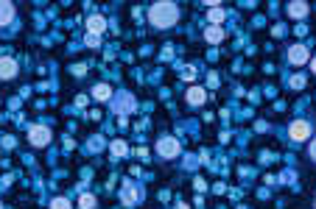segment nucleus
<instances>
[{
	"label": "nucleus",
	"instance_id": "23",
	"mask_svg": "<svg viewBox=\"0 0 316 209\" xmlns=\"http://www.w3.org/2000/svg\"><path fill=\"white\" fill-rule=\"evenodd\" d=\"M0 209H3V203H0Z\"/></svg>",
	"mask_w": 316,
	"mask_h": 209
},
{
	"label": "nucleus",
	"instance_id": "18",
	"mask_svg": "<svg viewBox=\"0 0 316 209\" xmlns=\"http://www.w3.org/2000/svg\"><path fill=\"white\" fill-rule=\"evenodd\" d=\"M210 23H213V25L224 23V12H221V9H213V12H210Z\"/></svg>",
	"mask_w": 316,
	"mask_h": 209
},
{
	"label": "nucleus",
	"instance_id": "6",
	"mask_svg": "<svg viewBox=\"0 0 316 209\" xmlns=\"http://www.w3.org/2000/svg\"><path fill=\"white\" fill-rule=\"evenodd\" d=\"M14 3H9V0H0V28H6V25L14 23Z\"/></svg>",
	"mask_w": 316,
	"mask_h": 209
},
{
	"label": "nucleus",
	"instance_id": "15",
	"mask_svg": "<svg viewBox=\"0 0 316 209\" xmlns=\"http://www.w3.org/2000/svg\"><path fill=\"white\" fill-rule=\"evenodd\" d=\"M110 151H112V156H126L129 154V145L123 143V140H115V143L110 145Z\"/></svg>",
	"mask_w": 316,
	"mask_h": 209
},
{
	"label": "nucleus",
	"instance_id": "11",
	"mask_svg": "<svg viewBox=\"0 0 316 209\" xmlns=\"http://www.w3.org/2000/svg\"><path fill=\"white\" fill-rule=\"evenodd\" d=\"M204 101H207V92L201 90V87H190L188 90V103L190 106H201Z\"/></svg>",
	"mask_w": 316,
	"mask_h": 209
},
{
	"label": "nucleus",
	"instance_id": "3",
	"mask_svg": "<svg viewBox=\"0 0 316 209\" xmlns=\"http://www.w3.org/2000/svg\"><path fill=\"white\" fill-rule=\"evenodd\" d=\"M288 134H291V140H297V143H305V140L310 137V123L308 120H294V123L288 125Z\"/></svg>",
	"mask_w": 316,
	"mask_h": 209
},
{
	"label": "nucleus",
	"instance_id": "7",
	"mask_svg": "<svg viewBox=\"0 0 316 209\" xmlns=\"http://www.w3.org/2000/svg\"><path fill=\"white\" fill-rule=\"evenodd\" d=\"M288 61H291V64H305V61H308V48H305V45H294V48L288 50Z\"/></svg>",
	"mask_w": 316,
	"mask_h": 209
},
{
	"label": "nucleus",
	"instance_id": "2",
	"mask_svg": "<svg viewBox=\"0 0 316 209\" xmlns=\"http://www.w3.org/2000/svg\"><path fill=\"white\" fill-rule=\"evenodd\" d=\"M50 128L48 125H31V131H28V143L34 145V148H45V145L50 143Z\"/></svg>",
	"mask_w": 316,
	"mask_h": 209
},
{
	"label": "nucleus",
	"instance_id": "22",
	"mask_svg": "<svg viewBox=\"0 0 316 209\" xmlns=\"http://www.w3.org/2000/svg\"><path fill=\"white\" fill-rule=\"evenodd\" d=\"M177 209H190V206H188V203H179V206H177Z\"/></svg>",
	"mask_w": 316,
	"mask_h": 209
},
{
	"label": "nucleus",
	"instance_id": "12",
	"mask_svg": "<svg viewBox=\"0 0 316 209\" xmlns=\"http://www.w3.org/2000/svg\"><path fill=\"white\" fill-rule=\"evenodd\" d=\"M204 39L210 42V45H216V42L224 39V28H219V25H210V28L204 31Z\"/></svg>",
	"mask_w": 316,
	"mask_h": 209
},
{
	"label": "nucleus",
	"instance_id": "21",
	"mask_svg": "<svg viewBox=\"0 0 316 209\" xmlns=\"http://www.w3.org/2000/svg\"><path fill=\"white\" fill-rule=\"evenodd\" d=\"M310 70H313V73H316V59H310Z\"/></svg>",
	"mask_w": 316,
	"mask_h": 209
},
{
	"label": "nucleus",
	"instance_id": "5",
	"mask_svg": "<svg viewBox=\"0 0 316 209\" xmlns=\"http://www.w3.org/2000/svg\"><path fill=\"white\" fill-rule=\"evenodd\" d=\"M14 76H17V61L12 56H0V78L3 81H12Z\"/></svg>",
	"mask_w": 316,
	"mask_h": 209
},
{
	"label": "nucleus",
	"instance_id": "10",
	"mask_svg": "<svg viewBox=\"0 0 316 209\" xmlns=\"http://www.w3.org/2000/svg\"><path fill=\"white\" fill-rule=\"evenodd\" d=\"M305 14H308V3H302V0H294V3H288V17L302 20Z\"/></svg>",
	"mask_w": 316,
	"mask_h": 209
},
{
	"label": "nucleus",
	"instance_id": "17",
	"mask_svg": "<svg viewBox=\"0 0 316 209\" xmlns=\"http://www.w3.org/2000/svg\"><path fill=\"white\" fill-rule=\"evenodd\" d=\"M50 209H73V203L67 201V198H54V201H50Z\"/></svg>",
	"mask_w": 316,
	"mask_h": 209
},
{
	"label": "nucleus",
	"instance_id": "16",
	"mask_svg": "<svg viewBox=\"0 0 316 209\" xmlns=\"http://www.w3.org/2000/svg\"><path fill=\"white\" fill-rule=\"evenodd\" d=\"M79 206L81 209H95V195H87L84 192V195L79 198Z\"/></svg>",
	"mask_w": 316,
	"mask_h": 209
},
{
	"label": "nucleus",
	"instance_id": "8",
	"mask_svg": "<svg viewBox=\"0 0 316 209\" xmlns=\"http://www.w3.org/2000/svg\"><path fill=\"white\" fill-rule=\"evenodd\" d=\"M115 109H118V112H123V114L134 112V98L129 95V92H121V95L115 98Z\"/></svg>",
	"mask_w": 316,
	"mask_h": 209
},
{
	"label": "nucleus",
	"instance_id": "20",
	"mask_svg": "<svg viewBox=\"0 0 316 209\" xmlns=\"http://www.w3.org/2000/svg\"><path fill=\"white\" fill-rule=\"evenodd\" d=\"M308 154H310V159H316V140L310 143V148H308Z\"/></svg>",
	"mask_w": 316,
	"mask_h": 209
},
{
	"label": "nucleus",
	"instance_id": "1",
	"mask_svg": "<svg viewBox=\"0 0 316 209\" xmlns=\"http://www.w3.org/2000/svg\"><path fill=\"white\" fill-rule=\"evenodd\" d=\"M179 20V9L177 3H154L151 9H148V23L154 25V28H174Z\"/></svg>",
	"mask_w": 316,
	"mask_h": 209
},
{
	"label": "nucleus",
	"instance_id": "13",
	"mask_svg": "<svg viewBox=\"0 0 316 209\" xmlns=\"http://www.w3.org/2000/svg\"><path fill=\"white\" fill-rule=\"evenodd\" d=\"M92 98H95V101H112V90L107 87V84H95Z\"/></svg>",
	"mask_w": 316,
	"mask_h": 209
},
{
	"label": "nucleus",
	"instance_id": "4",
	"mask_svg": "<svg viewBox=\"0 0 316 209\" xmlns=\"http://www.w3.org/2000/svg\"><path fill=\"white\" fill-rule=\"evenodd\" d=\"M157 154L160 156H165V159H174V156L179 154V143L174 137H163L157 143Z\"/></svg>",
	"mask_w": 316,
	"mask_h": 209
},
{
	"label": "nucleus",
	"instance_id": "9",
	"mask_svg": "<svg viewBox=\"0 0 316 209\" xmlns=\"http://www.w3.org/2000/svg\"><path fill=\"white\" fill-rule=\"evenodd\" d=\"M107 28V20L101 17V14H92L90 20H87V31L90 34H95V36H101V31Z\"/></svg>",
	"mask_w": 316,
	"mask_h": 209
},
{
	"label": "nucleus",
	"instance_id": "14",
	"mask_svg": "<svg viewBox=\"0 0 316 209\" xmlns=\"http://www.w3.org/2000/svg\"><path fill=\"white\" fill-rule=\"evenodd\" d=\"M121 198H123V203H126V206H132V203H137L140 192L134 190V187H129V184H126V187H123V195H121Z\"/></svg>",
	"mask_w": 316,
	"mask_h": 209
},
{
	"label": "nucleus",
	"instance_id": "19",
	"mask_svg": "<svg viewBox=\"0 0 316 209\" xmlns=\"http://www.w3.org/2000/svg\"><path fill=\"white\" fill-rule=\"evenodd\" d=\"M87 45H90V48H98V45H101V36H95V34H87Z\"/></svg>",
	"mask_w": 316,
	"mask_h": 209
}]
</instances>
